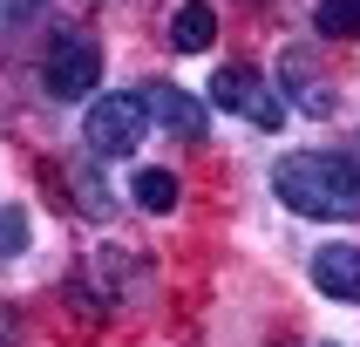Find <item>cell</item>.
Instances as JSON below:
<instances>
[{"label": "cell", "mask_w": 360, "mask_h": 347, "mask_svg": "<svg viewBox=\"0 0 360 347\" xmlns=\"http://www.w3.org/2000/svg\"><path fill=\"white\" fill-rule=\"evenodd\" d=\"M272 191L300 218H326V225L360 218V163L340 157V150H292V157H279L272 163Z\"/></svg>", "instance_id": "6da1fadb"}, {"label": "cell", "mask_w": 360, "mask_h": 347, "mask_svg": "<svg viewBox=\"0 0 360 347\" xmlns=\"http://www.w3.org/2000/svg\"><path fill=\"white\" fill-rule=\"evenodd\" d=\"M41 82H48V96L61 102H96L102 89V41L89 27H61L48 41V55H41Z\"/></svg>", "instance_id": "7a4b0ae2"}, {"label": "cell", "mask_w": 360, "mask_h": 347, "mask_svg": "<svg viewBox=\"0 0 360 347\" xmlns=\"http://www.w3.org/2000/svg\"><path fill=\"white\" fill-rule=\"evenodd\" d=\"M143 137H150V109H143L136 89H129V96H96V102H89V116H82V143H89V157H96V163L129 157Z\"/></svg>", "instance_id": "3957f363"}, {"label": "cell", "mask_w": 360, "mask_h": 347, "mask_svg": "<svg viewBox=\"0 0 360 347\" xmlns=\"http://www.w3.org/2000/svg\"><path fill=\"white\" fill-rule=\"evenodd\" d=\"M211 102L218 109H231V116H245L252 130H279L285 122V96L279 89H265V75L259 68H218V82H211Z\"/></svg>", "instance_id": "277c9868"}, {"label": "cell", "mask_w": 360, "mask_h": 347, "mask_svg": "<svg viewBox=\"0 0 360 347\" xmlns=\"http://www.w3.org/2000/svg\"><path fill=\"white\" fill-rule=\"evenodd\" d=\"M136 96H143V109H150V122L177 130L184 143H204V130H211V109H204L191 89H177V82H143Z\"/></svg>", "instance_id": "5b68a950"}, {"label": "cell", "mask_w": 360, "mask_h": 347, "mask_svg": "<svg viewBox=\"0 0 360 347\" xmlns=\"http://www.w3.org/2000/svg\"><path fill=\"white\" fill-rule=\"evenodd\" d=\"M279 82H285V96H292V109H306V116H333V109H340L326 68L313 61V48H285L279 55Z\"/></svg>", "instance_id": "8992f818"}, {"label": "cell", "mask_w": 360, "mask_h": 347, "mask_svg": "<svg viewBox=\"0 0 360 347\" xmlns=\"http://www.w3.org/2000/svg\"><path fill=\"white\" fill-rule=\"evenodd\" d=\"M313 286H320L326 300L360 306V245H320L313 252Z\"/></svg>", "instance_id": "52a82bcc"}, {"label": "cell", "mask_w": 360, "mask_h": 347, "mask_svg": "<svg viewBox=\"0 0 360 347\" xmlns=\"http://www.w3.org/2000/svg\"><path fill=\"white\" fill-rule=\"evenodd\" d=\"M218 41V14H211V0H184L177 14H170V48L177 55H204Z\"/></svg>", "instance_id": "ba28073f"}, {"label": "cell", "mask_w": 360, "mask_h": 347, "mask_svg": "<svg viewBox=\"0 0 360 347\" xmlns=\"http://www.w3.org/2000/svg\"><path fill=\"white\" fill-rule=\"evenodd\" d=\"M75 204H82V218H116V198H109V184H102V170H96V157H82L75 163Z\"/></svg>", "instance_id": "9c48e42d"}, {"label": "cell", "mask_w": 360, "mask_h": 347, "mask_svg": "<svg viewBox=\"0 0 360 347\" xmlns=\"http://www.w3.org/2000/svg\"><path fill=\"white\" fill-rule=\"evenodd\" d=\"M313 27L333 41H360V0H320L313 7Z\"/></svg>", "instance_id": "30bf717a"}, {"label": "cell", "mask_w": 360, "mask_h": 347, "mask_svg": "<svg viewBox=\"0 0 360 347\" xmlns=\"http://www.w3.org/2000/svg\"><path fill=\"white\" fill-rule=\"evenodd\" d=\"M129 198H136L143 211H177V177H170V170H136Z\"/></svg>", "instance_id": "8fae6325"}, {"label": "cell", "mask_w": 360, "mask_h": 347, "mask_svg": "<svg viewBox=\"0 0 360 347\" xmlns=\"http://www.w3.org/2000/svg\"><path fill=\"white\" fill-rule=\"evenodd\" d=\"M20 245H27V211L7 204V211H0V259H14Z\"/></svg>", "instance_id": "7c38bea8"}, {"label": "cell", "mask_w": 360, "mask_h": 347, "mask_svg": "<svg viewBox=\"0 0 360 347\" xmlns=\"http://www.w3.org/2000/svg\"><path fill=\"white\" fill-rule=\"evenodd\" d=\"M34 14H41V0H0V41H14Z\"/></svg>", "instance_id": "4fadbf2b"}, {"label": "cell", "mask_w": 360, "mask_h": 347, "mask_svg": "<svg viewBox=\"0 0 360 347\" xmlns=\"http://www.w3.org/2000/svg\"><path fill=\"white\" fill-rule=\"evenodd\" d=\"M326 347H333V341H326Z\"/></svg>", "instance_id": "5bb4252c"}]
</instances>
